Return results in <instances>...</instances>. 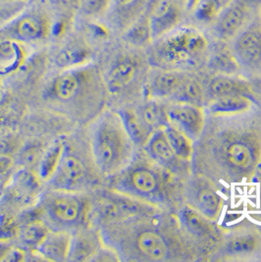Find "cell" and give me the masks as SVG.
I'll list each match as a JSON object with an SVG mask.
<instances>
[{"instance_id":"8d00e7d4","label":"cell","mask_w":261,"mask_h":262,"mask_svg":"<svg viewBox=\"0 0 261 262\" xmlns=\"http://www.w3.org/2000/svg\"><path fill=\"white\" fill-rule=\"evenodd\" d=\"M111 0H82L81 12L88 18H98L106 15Z\"/></svg>"},{"instance_id":"d4e9b609","label":"cell","mask_w":261,"mask_h":262,"mask_svg":"<svg viewBox=\"0 0 261 262\" xmlns=\"http://www.w3.org/2000/svg\"><path fill=\"white\" fill-rule=\"evenodd\" d=\"M119 116L135 145L143 146L151 135V131L141 119L138 111L124 108L118 111Z\"/></svg>"},{"instance_id":"e0dca14e","label":"cell","mask_w":261,"mask_h":262,"mask_svg":"<svg viewBox=\"0 0 261 262\" xmlns=\"http://www.w3.org/2000/svg\"><path fill=\"white\" fill-rule=\"evenodd\" d=\"M102 245L100 234L95 230L81 228L72 234L68 261H93Z\"/></svg>"},{"instance_id":"4fadbf2b","label":"cell","mask_w":261,"mask_h":262,"mask_svg":"<svg viewBox=\"0 0 261 262\" xmlns=\"http://www.w3.org/2000/svg\"><path fill=\"white\" fill-rule=\"evenodd\" d=\"M188 202L210 220H215L221 213L223 201L214 189L211 180L197 174L190 180L187 189Z\"/></svg>"},{"instance_id":"5b68a950","label":"cell","mask_w":261,"mask_h":262,"mask_svg":"<svg viewBox=\"0 0 261 262\" xmlns=\"http://www.w3.org/2000/svg\"><path fill=\"white\" fill-rule=\"evenodd\" d=\"M153 42L148 62L167 70L197 67L204 60L209 48L205 35L190 26H179Z\"/></svg>"},{"instance_id":"9a60e30c","label":"cell","mask_w":261,"mask_h":262,"mask_svg":"<svg viewBox=\"0 0 261 262\" xmlns=\"http://www.w3.org/2000/svg\"><path fill=\"white\" fill-rule=\"evenodd\" d=\"M249 16V5L244 0L227 4L215 20V35L222 41L235 38L248 24Z\"/></svg>"},{"instance_id":"d590c367","label":"cell","mask_w":261,"mask_h":262,"mask_svg":"<svg viewBox=\"0 0 261 262\" xmlns=\"http://www.w3.org/2000/svg\"><path fill=\"white\" fill-rule=\"evenodd\" d=\"M45 150L38 143L27 144L19 155V161L25 168H33L38 165Z\"/></svg>"},{"instance_id":"ffe728a7","label":"cell","mask_w":261,"mask_h":262,"mask_svg":"<svg viewBox=\"0 0 261 262\" xmlns=\"http://www.w3.org/2000/svg\"><path fill=\"white\" fill-rule=\"evenodd\" d=\"M190 76L181 70H166L151 80L148 84L147 93L153 98H164L172 96Z\"/></svg>"},{"instance_id":"d6a6232c","label":"cell","mask_w":261,"mask_h":262,"mask_svg":"<svg viewBox=\"0 0 261 262\" xmlns=\"http://www.w3.org/2000/svg\"><path fill=\"white\" fill-rule=\"evenodd\" d=\"M143 123L151 130L164 127L169 122L167 119L166 110L155 100L148 101L143 107L138 111Z\"/></svg>"},{"instance_id":"60d3db41","label":"cell","mask_w":261,"mask_h":262,"mask_svg":"<svg viewBox=\"0 0 261 262\" xmlns=\"http://www.w3.org/2000/svg\"><path fill=\"white\" fill-rule=\"evenodd\" d=\"M249 83L252 96L259 97L261 99V76L251 79Z\"/></svg>"},{"instance_id":"4dcf8cb0","label":"cell","mask_w":261,"mask_h":262,"mask_svg":"<svg viewBox=\"0 0 261 262\" xmlns=\"http://www.w3.org/2000/svg\"><path fill=\"white\" fill-rule=\"evenodd\" d=\"M204 96H206V94L203 91L201 83L190 77L171 97L176 102L190 103L202 107Z\"/></svg>"},{"instance_id":"7402d4cb","label":"cell","mask_w":261,"mask_h":262,"mask_svg":"<svg viewBox=\"0 0 261 262\" xmlns=\"http://www.w3.org/2000/svg\"><path fill=\"white\" fill-rule=\"evenodd\" d=\"M143 147L146 155L158 164H170L178 159L168 142L163 127L155 129Z\"/></svg>"},{"instance_id":"7dc6e473","label":"cell","mask_w":261,"mask_h":262,"mask_svg":"<svg viewBox=\"0 0 261 262\" xmlns=\"http://www.w3.org/2000/svg\"><path fill=\"white\" fill-rule=\"evenodd\" d=\"M255 176L259 179V181L261 182V159L260 161H259V164H258V167H257V171H256V174H255Z\"/></svg>"},{"instance_id":"ba28073f","label":"cell","mask_w":261,"mask_h":262,"mask_svg":"<svg viewBox=\"0 0 261 262\" xmlns=\"http://www.w3.org/2000/svg\"><path fill=\"white\" fill-rule=\"evenodd\" d=\"M51 32V22L46 13L27 9L0 29V37L21 43H35L47 39Z\"/></svg>"},{"instance_id":"ac0fdd59","label":"cell","mask_w":261,"mask_h":262,"mask_svg":"<svg viewBox=\"0 0 261 262\" xmlns=\"http://www.w3.org/2000/svg\"><path fill=\"white\" fill-rule=\"evenodd\" d=\"M71 241L70 232L49 230L35 250L41 257L49 261H68Z\"/></svg>"},{"instance_id":"7bdbcfd3","label":"cell","mask_w":261,"mask_h":262,"mask_svg":"<svg viewBox=\"0 0 261 262\" xmlns=\"http://www.w3.org/2000/svg\"><path fill=\"white\" fill-rule=\"evenodd\" d=\"M5 96H6V90H5V86H4V83H3L2 79L0 78V104L5 99Z\"/></svg>"},{"instance_id":"3957f363","label":"cell","mask_w":261,"mask_h":262,"mask_svg":"<svg viewBox=\"0 0 261 262\" xmlns=\"http://www.w3.org/2000/svg\"><path fill=\"white\" fill-rule=\"evenodd\" d=\"M105 90L103 77L88 63L61 72L48 83L44 96L55 107L88 117L99 111Z\"/></svg>"},{"instance_id":"52a82bcc","label":"cell","mask_w":261,"mask_h":262,"mask_svg":"<svg viewBox=\"0 0 261 262\" xmlns=\"http://www.w3.org/2000/svg\"><path fill=\"white\" fill-rule=\"evenodd\" d=\"M90 212L86 199L72 191H54L42 204L44 222L50 230L76 232L84 227Z\"/></svg>"},{"instance_id":"44dd1931","label":"cell","mask_w":261,"mask_h":262,"mask_svg":"<svg viewBox=\"0 0 261 262\" xmlns=\"http://www.w3.org/2000/svg\"><path fill=\"white\" fill-rule=\"evenodd\" d=\"M179 220L183 230L195 238L211 237L214 234V227L211 220L202 214L199 210L186 205L179 211Z\"/></svg>"},{"instance_id":"f1b7e54d","label":"cell","mask_w":261,"mask_h":262,"mask_svg":"<svg viewBox=\"0 0 261 262\" xmlns=\"http://www.w3.org/2000/svg\"><path fill=\"white\" fill-rule=\"evenodd\" d=\"M168 142L178 159L189 161L193 154V141L184 132L168 123L164 127Z\"/></svg>"},{"instance_id":"f35d334b","label":"cell","mask_w":261,"mask_h":262,"mask_svg":"<svg viewBox=\"0 0 261 262\" xmlns=\"http://www.w3.org/2000/svg\"><path fill=\"white\" fill-rule=\"evenodd\" d=\"M14 166L15 161L10 155L7 154L0 155V180L5 179L7 176H9Z\"/></svg>"},{"instance_id":"8fae6325","label":"cell","mask_w":261,"mask_h":262,"mask_svg":"<svg viewBox=\"0 0 261 262\" xmlns=\"http://www.w3.org/2000/svg\"><path fill=\"white\" fill-rule=\"evenodd\" d=\"M88 178L83 159L65 143L64 152L56 171L48 183L54 191H74L82 187Z\"/></svg>"},{"instance_id":"c3c4849f","label":"cell","mask_w":261,"mask_h":262,"mask_svg":"<svg viewBox=\"0 0 261 262\" xmlns=\"http://www.w3.org/2000/svg\"><path fill=\"white\" fill-rule=\"evenodd\" d=\"M29 0H0V3H6V2H28Z\"/></svg>"},{"instance_id":"7c38bea8","label":"cell","mask_w":261,"mask_h":262,"mask_svg":"<svg viewBox=\"0 0 261 262\" xmlns=\"http://www.w3.org/2000/svg\"><path fill=\"white\" fill-rule=\"evenodd\" d=\"M184 7L179 0H150L145 13L148 15L153 41L180 26Z\"/></svg>"},{"instance_id":"30bf717a","label":"cell","mask_w":261,"mask_h":262,"mask_svg":"<svg viewBox=\"0 0 261 262\" xmlns=\"http://www.w3.org/2000/svg\"><path fill=\"white\" fill-rule=\"evenodd\" d=\"M232 51L240 67L261 73V19H255L243 29L234 38Z\"/></svg>"},{"instance_id":"74e56055","label":"cell","mask_w":261,"mask_h":262,"mask_svg":"<svg viewBox=\"0 0 261 262\" xmlns=\"http://www.w3.org/2000/svg\"><path fill=\"white\" fill-rule=\"evenodd\" d=\"M26 2L0 3V29L26 10Z\"/></svg>"},{"instance_id":"e575fe53","label":"cell","mask_w":261,"mask_h":262,"mask_svg":"<svg viewBox=\"0 0 261 262\" xmlns=\"http://www.w3.org/2000/svg\"><path fill=\"white\" fill-rule=\"evenodd\" d=\"M226 5L225 0H201L192 9V12L198 21L210 23L216 20Z\"/></svg>"},{"instance_id":"f6af8a7d","label":"cell","mask_w":261,"mask_h":262,"mask_svg":"<svg viewBox=\"0 0 261 262\" xmlns=\"http://www.w3.org/2000/svg\"><path fill=\"white\" fill-rule=\"evenodd\" d=\"M200 1H201V0H188L187 5H186V8H187L188 10L192 11V9L195 7V5H197Z\"/></svg>"},{"instance_id":"f546056e","label":"cell","mask_w":261,"mask_h":262,"mask_svg":"<svg viewBox=\"0 0 261 262\" xmlns=\"http://www.w3.org/2000/svg\"><path fill=\"white\" fill-rule=\"evenodd\" d=\"M209 67L224 75H231L240 68L232 49L222 45L214 49L209 59Z\"/></svg>"},{"instance_id":"681fc988","label":"cell","mask_w":261,"mask_h":262,"mask_svg":"<svg viewBox=\"0 0 261 262\" xmlns=\"http://www.w3.org/2000/svg\"><path fill=\"white\" fill-rule=\"evenodd\" d=\"M179 1H180L182 4H184L185 6L187 5V2H188V0H179Z\"/></svg>"},{"instance_id":"9c48e42d","label":"cell","mask_w":261,"mask_h":262,"mask_svg":"<svg viewBox=\"0 0 261 262\" xmlns=\"http://www.w3.org/2000/svg\"><path fill=\"white\" fill-rule=\"evenodd\" d=\"M146 61L137 53H123L108 68L103 81L107 92L120 95L136 83L145 69Z\"/></svg>"},{"instance_id":"1f68e13d","label":"cell","mask_w":261,"mask_h":262,"mask_svg":"<svg viewBox=\"0 0 261 262\" xmlns=\"http://www.w3.org/2000/svg\"><path fill=\"white\" fill-rule=\"evenodd\" d=\"M126 40L135 47H143L153 42L148 15L144 13L125 32Z\"/></svg>"},{"instance_id":"4316f807","label":"cell","mask_w":261,"mask_h":262,"mask_svg":"<svg viewBox=\"0 0 261 262\" xmlns=\"http://www.w3.org/2000/svg\"><path fill=\"white\" fill-rule=\"evenodd\" d=\"M65 142L58 140L45 150L37 165L38 178L48 183L59 165L65 148Z\"/></svg>"},{"instance_id":"277c9868","label":"cell","mask_w":261,"mask_h":262,"mask_svg":"<svg viewBox=\"0 0 261 262\" xmlns=\"http://www.w3.org/2000/svg\"><path fill=\"white\" fill-rule=\"evenodd\" d=\"M91 147L95 166L104 176L116 175L133 160L135 143L118 112L105 111L97 116L91 133Z\"/></svg>"},{"instance_id":"2e32d148","label":"cell","mask_w":261,"mask_h":262,"mask_svg":"<svg viewBox=\"0 0 261 262\" xmlns=\"http://www.w3.org/2000/svg\"><path fill=\"white\" fill-rule=\"evenodd\" d=\"M150 0H111L106 13L108 23L126 32L146 11Z\"/></svg>"},{"instance_id":"ee69618b","label":"cell","mask_w":261,"mask_h":262,"mask_svg":"<svg viewBox=\"0 0 261 262\" xmlns=\"http://www.w3.org/2000/svg\"><path fill=\"white\" fill-rule=\"evenodd\" d=\"M7 226H8V223L6 222L5 217L0 213V234H3V233H4L3 230Z\"/></svg>"},{"instance_id":"bcb514c9","label":"cell","mask_w":261,"mask_h":262,"mask_svg":"<svg viewBox=\"0 0 261 262\" xmlns=\"http://www.w3.org/2000/svg\"><path fill=\"white\" fill-rule=\"evenodd\" d=\"M247 4L250 5H261V0H244Z\"/></svg>"},{"instance_id":"603a6c76","label":"cell","mask_w":261,"mask_h":262,"mask_svg":"<svg viewBox=\"0 0 261 262\" xmlns=\"http://www.w3.org/2000/svg\"><path fill=\"white\" fill-rule=\"evenodd\" d=\"M91 52L81 41H72L60 49L54 57V64L63 70L88 64Z\"/></svg>"},{"instance_id":"b9f144b4","label":"cell","mask_w":261,"mask_h":262,"mask_svg":"<svg viewBox=\"0 0 261 262\" xmlns=\"http://www.w3.org/2000/svg\"><path fill=\"white\" fill-rule=\"evenodd\" d=\"M9 248L10 247L7 245V243L3 238H0V261H2V258L4 257L7 250H9Z\"/></svg>"},{"instance_id":"83f0119b","label":"cell","mask_w":261,"mask_h":262,"mask_svg":"<svg viewBox=\"0 0 261 262\" xmlns=\"http://www.w3.org/2000/svg\"><path fill=\"white\" fill-rule=\"evenodd\" d=\"M261 247V238L255 233H244L229 238L225 244V252L229 255L243 256L256 252Z\"/></svg>"},{"instance_id":"5bb4252c","label":"cell","mask_w":261,"mask_h":262,"mask_svg":"<svg viewBox=\"0 0 261 262\" xmlns=\"http://www.w3.org/2000/svg\"><path fill=\"white\" fill-rule=\"evenodd\" d=\"M166 116L170 124L184 132L193 142L200 139L206 123L202 108L190 103L176 102L167 107Z\"/></svg>"},{"instance_id":"836d02e7","label":"cell","mask_w":261,"mask_h":262,"mask_svg":"<svg viewBox=\"0 0 261 262\" xmlns=\"http://www.w3.org/2000/svg\"><path fill=\"white\" fill-rule=\"evenodd\" d=\"M50 229L45 222L31 221L17 229V236L27 246L34 249L44 239Z\"/></svg>"},{"instance_id":"7a4b0ae2","label":"cell","mask_w":261,"mask_h":262,"mask_svg":"<svg viewBox=\"0 0 261 262\" xmlns=\"http://www.w3.org/2000/svg\"><path fill=\"white\" fill-rule=\"evenodd\" d=\"M147 214L135 215L102 227V242L120 260L164 261L171 257L169 241Z\"/></svg>"},{"instance_id":"484cf974","label":"cell","mask_w":261,"mask_h":262,"mask_svg":"<svg viewBox=\"0 0 261 262\" xmlns=\"http://www.w3.org/2000/svg\"><path fill=\"white\" fill-rule=\"evenodd\" d=\"M26 59L24 43L0 37V64L3 65L5 73L17 71L24 65Z\"/></svg>"},{"instance_id":"8992f818","label":"cell","mask_w":261,"mask_h":262,"mask_svg":"<svg viewBox=\"0 0 261 262\" xmlns=\"http://www.w3.org/2000/svg\"><path fill=\"white\" fill-rule=\"evenodd\" d=\"M160 167L143 159H134L112 181L111 189L151 206L166 202L164 178Z\"/></svg>"},{"instance_id":"6da1fadb","label":"cell","mask_w":261,"mask_h":262,"mask_svg":"<svg viewBox=\"0 0 261 262\" xmlns=\"http://www.w3.org/2000/svg\"><path fill=\"white\" fill-rule=\"evenodd\" d=\"M193 142L197 174L209 180L238 183L255 176L261 159V113L249 111L214 116Z\"/></svg>"},{"instance_id":"cb8c5ba5","label":"cell","mask_w":261,"mask_h":262,"mask_svg":"<svg viewBox=\"0 0 261 262\" xmlns=\"http://www.w3.org/2000/svg\"><path fill=\"white\" fill-rule=\"evenodd\" d=\"M252 105L253 101L249 96L236 95L213 99L208 109L213 116H228L246 113L251 110Z\"/></svg>"},{"instance_id":"d6986e66","label":"cell","mask_w":261,"mask_h":262,"mask_svg":"<svg viewBox=\"0 0 261 262\" xmlns=\"http://www.w3.org/2000/svg\"><path fill=\"white\" fill-rule=\"evenodd\" d=\"M205 94L211 100L223 96L236 95H243L249 97L252 96L248 81L224 74L215 77L209 82Z\"/></svg>"},{"instance_id":"ab89813d","label":"cell","mask_w":261,"mask_h":262,"mask_svg":"<svg viewBox=\"0 0 261 262\" xmlns=\"http://www.w3.org/2000/svg\"><path fill=\"white\" fill-rule=\"evenodd\" d=\"M24 250L19 248H12L10 247L9 250L5 253L4 257L2 258V261H21L25 260Z\"/></svg>"}]
</instances>
